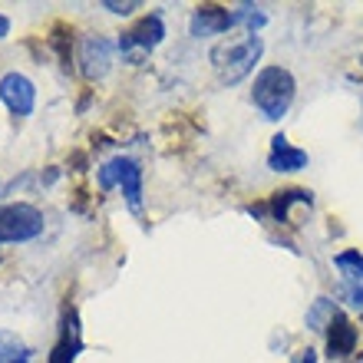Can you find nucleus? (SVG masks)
<instances>
[{
	"instance_id": "f257e3e1",
	"label": "nucleus",
	"mask_w": 363,
	"mask_h": 363,
	"mask_svg": "<svg viewBox=\"0 0 363 363\" xmlns=\"http://www.w3.org/2000/svg\"><path fill=\"white\" fill-rule=\"evenodd\" d=\"M294 93H297V83L291 77V69L284 67H264L255 77V86H251V103L261 109L264 119L277 123L284 119L291 103H294Z\"/></svg>"
},
{
	"instance_id": "f03ea898",
	"label": "nucleus",
	"mask_w": 363,
	"mask_h": 363,
	"mask_svg": "<svg viewBox=\"0 0 363 363\" xmlns=\"http://www.w3.org/2000/svg\"><path fill=\"white\" fill-rule=\"evenodd\" d=\"M261 50H264V43L258 33H248L245 40H231V43H218L211 50V67H215L221 83L235 86L255 69V63L261 60Z\"/></svg>"
},
{
	"instance_id": "7ed1b4c3",
	"label": "nucleus",
	"mask_w": 363,
	"mask_h": 363,
	"mask_svg": "<svg viewBox=\"0 0 363 363\" xmlns=\"http://www.w3.org/2000/svg\"><path fill=\"white\" fill-rule=\"evenodd\" d=\"M99 189L109 191V189H123L125 195V205H129V211H135V215H143V169H139V162L135 159H129V155H116V159H109V162L99 165Z\"/></svg>"
},
{
	"instance_id": "20e7f679",
	"label": "nucleus",
	"mask_w": 363,
	"mask_h": 363,
	"mask_svg": "<svg viewBox=\"0 0 363 363\" xmlns=\"http://www.w3.org/2000/svg\"><path fill=\"white\" fill-rule=\"evenodd\" d=\"M43 235V211L27 201L0 205V245H20Z\"/></svg>"
},
{
	"instance_id": "39448f33",
	"label": "nucleus",
	"mask_w": 363,
	"mask_h": 363,
	"mask_svg": "<svg viewBox=\"0 0 363 363\" xmlns=\"http://www.w3.org/2000/svg\"><path fill=\"white\" fill-rule=\"evenodd\" d=\"M162 37H165L162 17H159V13H149V17H143L139 23H133V27L125 30L123 37H119V43H116V50L123 53L125 63H143V60L162 43Z\"/></svg>"
},
{
	"instance_id": "423d86ee",
	"label": "nucleus",
	"mask_w": 363,
	"mask_h": 363,
	"mask_svg": "<svg viewBox=\"0 0 363 363\" xmlns=\"http://www.w3.org/2000/svg\"><path fill=\"white\" fill-rule=\"evenodd\" d=\"M113 40L106 37H86L83 43H79V73L89 79V83H96V79H103L106 73H109V67H113Z\"/></svg>"
},
{
	"instance_id": "0eeeda50",
	"label": "nucleus",
	"mask_w": 363,
	"mask_h": 363,
	"mask_svg": "<svg viewBox=\"0 0 363 363\" xmlns=\"http://www.w3.org/2000/svg\"><path fill=\"white\" fill-rule=\"evenodd\" d=\"M0 99H4V106H7L17 119H23V116H30L33 106H37V86H33L23 73L13 69V73H7V77L0 79Z\"/></svg>"
},
{
	"instance_id": "6e6552de",
	"label": "nucleus",
	"mask_w": 363,
	"mask_h": 363,
	"mask_svg": "<svg viewBox=\"0 0 363 363\" xmlns=\"http://www.w3.org/2000/svg\"><path fill=\"white\" fill-rule=\"evenodd\" d=\"M83 350V330H79L77 307H63V320H60V337L53 350H50L47 363H73Z\"/></svg>"
},
{
	"instance_id": "1a4fd4ad",
	"label": "nucleus",
	"mask_w": 363,
	"mask_h": 363,
	"mask_svg": "<svg viewBox=\"0 0 363 363\" xmlns=\"http://www.w3.org/2000/svg\"><path fill=\"white\" fill-rule=\"evenodd\" d=\"M235 23H241V7L238 10H225L218 4H201L195 13H191V37H215V33H225Z\"/></svg>"
},
{
	"instance_id": "9d476101",
	"label": "nucleus",
	"mask_w": 363,
	"mask_h": 363,
	"mask_svg": "<svg viewBox=\"0 0 363 363\" xmlns=\"http://www.w3.org/2000/svg\"><path fill=\"white\" fill-rule=\"evenodd\" d=\"M324 330H327V357H330V360H344V357L354 354L357 327H354V320H350L347 314H340V311H337Z\"/></svg>"
},
{
	"instance_id": "9b49d317",
	"label": "nucleus",
	"mask_w": 363,
	"mask_h": 363,
	"mask_svg": "<svg viewBox=\"0 0 363 363\" xmlns=\"http://www.w3.org/2000/svg\"><path fill=\"white\" fill-rule=\"evenodd\" d=\"M307 165V152L304 149H294L287 143V135H274L271 139V155H268V169L271 172H301Z\"/></svg>"
},
{
	"instance_id": "f8f14e48",
	"label": "nucleus",
	"mask_w": 363,
	"mask_h": 363,
	"mask_svg": "<svg viewBox=\"0 0 363 363\" xmlns=\"http://www.w3.org/2000/svg\"><path fill=\"white\" fill-rule=\"evenodd\" d=\"M311 201H314V195H311L307 189H284V191H274L268 205H251L248 211L251 215H264V211H271V218L284 225L291 205H311Z\"/></svg>"
},
{
	"instance_id": "ddd939ff",
	"label": "nucleus",
	"mask_w": 363,
	"mask_h": 363,
	"mask_svg": "<svg viewBox=\"0 0 363 363\" xmlns=\"http://www.w3.org/2000/svg\"><path fill=\"white\" fill-rule=\"evenodd\" d=\"M20 360H30L27 344L13 330H0V363H20Z\"/></svg>"
},
{
	"instance_id": "4468645a",
	"label": "nucleus",
	"mask_w": 363,
	"mask_h": 363,
	"mask_svg": "<svg viewBox=\"0 0 363 363\" xmlns=\"http://www.w3.org/2000/svg\"><path fill=\"white\" fill-rule=\"evenodd\" d=\"M334 264L340 268V274H347L354 284H363V255L357 248L340 251V255L334 258Z\"/></svg>"
},
{
	"instance_id": "2eb2a0df",
	"label": "nucleus",
	"mask_w": 363,
	"mask_h": 363,
	"mask_svg": "<svg viewBox=\"0 0 363 363\" xmlns=\"http://www.w3.org/2000/svg\"><path fill=\"white\" fill-rule=\"evenodd\" d=\"M344 297H347V304L354 307V311H360V317H363V287L360 284H350L344 291Z\"/></svg>"
},
{
	"instance_id": "dca6fc26",
	"label": "nucleus",
	"mask_w": 363,
	"mask_h": 363,
	"mask_svg": "<svg viewBox=\"0 0 363 363\" xmlns=\"http://www.w3.org/2000/svg\"><path fill=\"white\" fill-rule=\"evenodd\" d=\"M103 7H106V10H113V13H123V17H125V13H133V10L139 7V4H116V0H106Z\"/></svg>"
},
{
	"instance_id": "f3484780",
	"label": "nucleus",
	"mask_w": 363,
	"mask_h": 363,
	"mask_svg": "<svg viewBox=\"0 0 363 363\" xmlns=\"http://www.w3.org/2000/svg\"><path fill=\"white\" fill-rule=\"evenodd\" d=\"M294 363H317V354L311 350V347H307V350H301V354L294 357Z\"/></svg>"
},
{
	"instance_id": "a211bd4d",
	"label": "nucleus",
	"mask_w": 363,
	"mask_h": 363,
	"mask_svg": "<svg viewBox=\"0 0 363 363\" xmlns=\"http://www.w3.org/2000/svg\"><path fill=\"white\" fill-rule=\"evenodd\" d=\"M7 33H10V20L4 17V13H0V40L7 37Z\"/></svg>"
},
{
	"instance_id": "6ab92c4d",
	"label": "nucleus",
	"mask_w": 363,
	"mask_h": 363,
	"mask_svg": "<svg viewBox=\"0 0 363 363\" xmlns=\"http://www.w3.org/2000/svg\"><path fill=\"white\" fill-rule=\"evenodd\" d=\"M360 63H363V60H360Z\"/></svg>"
}]
</instances>
